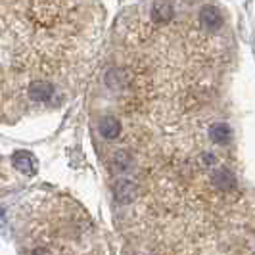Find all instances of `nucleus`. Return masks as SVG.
<instances>
[{"label": "nucleus", "instance_id": "1", "mask_svg": "<svg viewBox=\"0 0 255 255\" xmlns=\"http://www.w3.org/2000/svg\"><path fill=\"white\" fill-rule=\"evenodd\" d=\"M114 196L119 204H130L136 198V184L128 179H119L114 184Z\"/></svg>", "mask_w": 255, "mask_h": 255}, {"label": "nucleus", "instance_id": "2", "mask_svg": "<svg viewBox=\"0 0 255 255\" xmlns=\"http://www.w3.org/2000/svg\"><path fill=\"white\" fill-rule=\"evenodd\" d=\"M27 96L33 102H46L54 96V85L50 81H33L27 89Z\"/></svg>", "mask_w": 255, "mask_h": 255}, {"label": "nucleus", "instance_id": "3", "mask_svg": "<svg viewBox=\"0 0 255 255\" xmlns=\"http://www.w3.org/2000/svg\"><path fill=\"white\" fill-rule=\"evenodd\" d=\"M200 25L204 27L205 31H217L219 27L223 25V15L219 12L217 6H204L200 10Z\"/></svg>", "mask_w": 255, "mask_h": 255}, {"label": "nucleus", "instance_id": "4", "mask_svg": "<svg viewBox=\"0 0 255 255\" xmlns=\"http://www.w3.org/2000/svg\"><path fill=\"white\" fill-rule=\"evenodd\" d=\"M150 17H152L153 23L157 25H167L173 17H175V8L171 2H165V0H159L155 2L150 10Z\"/></svg>", "mask_w": 255, "mask_h": 255}, {"label": "nucleus", "instance_id": "5", "mask_svg": "<svg viewBox=\"0 0 255 255\" xmlns=\"http://www.w3.org/2000/svg\"><path fill=\"white\" fill-rule=\"evenodd\" d=\"M12 161H13V167L17 171H21L23 175H35L37 173V161H35L33 153L25 152V150H19V152L13 153Z\"/></svg>", "mask_w": 255, "mask_h": 255}, {"label": "nucleus", "instance_id": "6", "mask_svg": "<svg viewBox=\"0 0 255 255\" xmlns=\"http://www.w3.org/2000/svg\"><path fill=\"white\" fill-rule=\"evenodd\" d=\"M211 182H213V186L221 192H230L236 188V177L230 173L229 169H225V167H221V169H217V171L213 173Z\"/></svg>", "mask_w": 255, "mask_h": 255}, {"label": "nucleus", "instance_id": "7", "mask_svg": "<svg viewBox=\"0 0 255 255\" xmlns=\"http://www.w3.org/2000/svg\"><path fill=\"white\" fill-rule=\"evenodd\" d=\"M100 134H102L104 138H108V140L117 138L121 134V123H119V119L112 117V115L104 117L102 121H100Z\"/></svg>", "mask_w": 255, "mask_h": 255}, {"label": "nucleus", "instance_id": "8", "mask_svg": "<svg viewBox=\"0 0 255 255\" xmlns=\"http://www.w3.org/2000/svg\"><path fill=\"white\" fill-rule=\"evenodd\" d=\"M232 136V130L227 123H215L213 127L209 128V138L215 144H227Z\"/></svg>", "mask_w": 255, "mask_h": 255}, {"label": "nucleus", "instance_id": "9", "mask_svg": "<svg viewBox=\"0 0 255 255\" xmlns=\"http://www.w3.org/2000/svg\"><path fill=\"white\" fill-rule=\"evenodd\" d=\"M130 165H132V157L128 152L121 150L114 155V169L117 173H125L127 169H130Z\"/></svg>", "mask_w": 255, "mask_h": 255}, {"label": "nucleus", "instance_id": "10", "mask_svg": "<svg viewBox=\"0 0 255 255\" xmlns=\"http://www.w3.org/2000/svg\"><path fill=\"white\" fill-rule=\"evenodd\" d=\"M31 255H50V252H48L46 248H42V246H38V248H35V250L31 252Z\"/></svg>", "mask_w": 255, "mask_h": 255}, {"label": "nucleus", "instance_id": "11", "mask_svg": "<svg viewBox=\"0 0 255 255\" xmlns=\"http://www.w3.org/2000/svg\"><path fill=\"white\" fill-rule=\"evenodd\" d=\"M2 225H4V211L0 209V227H2Z\"/></svg>", "mask_w": 255, "mask_h": 255}]
</instances>
